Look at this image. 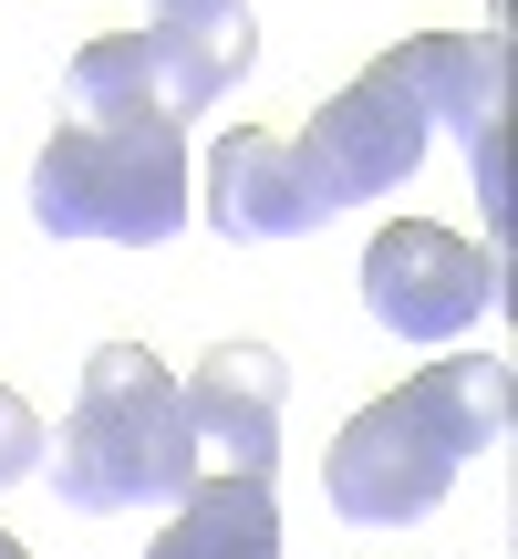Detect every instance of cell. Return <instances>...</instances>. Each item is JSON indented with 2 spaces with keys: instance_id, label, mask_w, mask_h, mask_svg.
Returning a JSON list of instances; mask_svg holds the SVG:
<instances>
[{
  "instance_id": "obj_1",
  "label": "cell",
  "mask_w": 518,
  "mask_h": 559,
  "mask_svg": "<svg viewBox=\"0 0 518 559\" xmlns=\"http://www.w3.org/2000/svg\"><path fill=\"white\" fill-rule=\"evenodd\" d=\"M508 445V362L498 353H446L425 362L415 383H395L384 404H363L353 425L321 456V487H332L342 519L363 528H404L457 487L467 456Z\"/></svg>"
},
{
  "instance_id": "obj_2",
  "label": "cell",
  "mask_w": 518,
  "mask_h": 559,
  "mask_svg": "<svg viewBox=\"0 0 518 559\" xmlns=\"http://www.w3.org/2000/svg\"><path fill=\"white\" fill-rule=\"evenodd\" d=\"M52 498L83 519H125V508H177L198 487V436H187V394L145 342H104L73 383L52 456Z\"/></svg>"
},
{
  "instance_id": "obj_3",
  "label": "cell",
  "mask_w": 518,
  "mask_h": 559,
  "mask_svg": "<svg viewBox=\"0 0 518 559\" xmlns=\"http://www.w3.org/2000/svg\"><path fill=\"white\" fill-rule=\"evenodd\" d=\"M187 124L156 115H62V135L32 156V218L52 239L166 249L187 228Z\"/></svg>"
},
{
  "instance_id": "obj_4",
  "label": "cell",
  "mask_w": 518,
  "mask_h": 559,
  "mask_svg": "<svg viewBox=\"0 0 518 559\" xmlns=\"http://www.w3.org/2000/svg\"><path fill=\"white\" fill-rule=\"evenodd\" d=\"M363 311L395 342H457L478 332V311H498V260H478L436 218H395L363 249Z\"/></svg>"
},
{
  "instance_id": "obj_5",
  "label": "cell",
  "mask_w": 518,
  "mask_h": 559,
  "mask_svg": "<svg viewBox=\"0 0 518 559\" xmlns=\"http://www.w3.org/2000/svg\"><path fill=\"white\" fill-rule=\"evenodd\" d=\"M425 124H436V115L404 94L395 62H363V73L311 115V135H291V145H301V166L321 177V198L353 207V198H395V187L425 166Z\"/></svg>"
},
{
  "instance_id": "obj_6",
  "label": "cell",
  "mask_w": 518,
  "mask_h": 559,
  "mask_svg": "<svg viewBox=\"0 0 518 559\" xmlns=\"http://www.w3.org/2000/svg\"><path fill=\"white\" fill-rule=\"evenodd\" d=\"M404 73V94L425 104V115H446L467 135V156H478V198H487V228H508V41L498 32H425V41H395L384 52Z\"/></svg>"
},
{
  "instance_id": "obj_7",
  "label": "cell",
  "mask_w": 518,
  "mask_h": 559,
  "mask_svg": "<svg viewBox=\"0 0 518 559\" xmlns=\"http://www.w3.org/2000/svg\"><path fill=\"white\" fill-rule=\"evenodd\" d=\"M187 394V436H198V466L208 477H270L280 466V415H291V362L270 342H219L198 362Z\"/></svg>"
},
{
  "instance_id": "obj_8",
  "label": "cell",
  "mask_w": 518,
  "mask_h": 559,
  "mask_svg": "<svg viewBox=\"0 0 518 559\" xmlns=\"http://www.w3.org/2000/svg\"><path fill=\"white\" fill-rule=\"evenodd\" d=\"M136 52H145V83H156V115L187 124L208 104H228V83H249L259 21H249V0H156Z\"/></svg>"
},
{
  "instance_id": "obj_9",
  "label": "cell",
  "mask_w": 518,
  "mask_h": 559,
  "mask_svg": "<svg viewBox=\"0 0 518 559\" xmlns=\"http://www.w3.org/2000/svg\"><path fill=\"white\" fill-rule=\"evenodd\" d=\"M208 228L219 239H311L321 218H332V198H321V177L301 166L291 135H270V124H239V135H219V156H208Z\"/></svg>"
},
{
  "instance_id": "obj_10",
  "label": "cell",
  "mask_w": 518,
  "mask_h": 559,
  "mask_svg": "<svg viewBox=\"0 0 518 559\" xmlns=\"http://www.w3.org/2000/svg\"><path fill=\"white\" fill-rule=\"evenodd\" d=\"M145 559H280L270 477H198L177 498V519L145 539Z\"/></svg>"
},
{
  "instance_id": "obj_11",
  "label": "cell",
  "mask_w": 518,
  "mask_h": 559,
  "mask_svg": "<svg viewBox=\"0 0 518 559\" xmlns=\"http://www.w3.org/2000/svg\"><path fill=\"white\" fill-rule=\"evenodd\" d=\"M42 445H52V436H42V415H32V404L11 394V383H0V487L42 477Z\"/></svg>"
},
{
  "instance_id": "obj_12",
  "label": "cell",
  "mask_w": 518,
  "mask_h": 559,
  "mask_svg": "<svg viewBox=\"0 0 518 559\" xmlns=\"http://www.w3.org/2000/svg\"><path fill=\"white\" fill-rule=\"evenodd\" d=\"M0 559H32V549H21V539H11V528H0Z\"/></svg>"
}]
</instances>
